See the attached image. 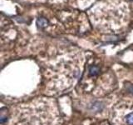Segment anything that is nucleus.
Instances as JSON below:
<instances>
[{
    "label": "nucleus",
    "mask_w": 133,
    "mask_h": 125,
    "mask_svg": "<svg viewBox=\"0 0 133 125\" xmlns=\"http://www.w3.org/2000/svg\"><path fill=\"white\" fill-rule=\"evenodd\" d=\"M59 117L53 102L37 99L19 106L10 125H58Z\"/></svg>",
    "instance_id": "1"
},
{
    "label": "nucleus",
    "mask_w": 133,
    "mask_h": 125,
    "mask_svg": "<svg viewBox=\"0 0 133 125\" xmlns=\"http://www.w3.org/2000/svg\"><path fill=\"white\" fill-rule=\"evenodd\" d=\"M36 23L38 28H40V29H43V28H45L48 25V20L43 17H40L37 19Z\"/></svg>",
    "instance_id": "3"
},
{
    "label": "nucleus",
    "mask_w": 133,
    "mask_h": 125,
    "mask_svg": "<svg viewBox=\"0 0 133 125\" xmlns=\"http://www.w3.org/2000/svg\"><path fill=\"white\" fill-rule=\"evenodd\" d=\"M100 72V68L99 67L95 66V65H92L89 68V71H88V73H89V76H96Z\"/></svg>",
    "instance_id": "4"
},
{
    "label": "nucleus",
    "mask_w": 133,
    "mask_h": 125,
    "mask_svg": "<svg viewBox=\"0 0 133 125\" xmlns=\"http://www.w3.org/2000/svg\"><path fill=\"white\" fill-rule=\"evenodd\" d=\"M122 122L125 125H133V110L128 112L123 117Z\"/></svg>",
    "instance_id": "2"
}]
</instances>
